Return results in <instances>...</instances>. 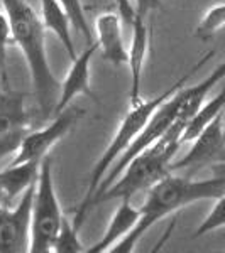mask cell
Here are the masks:
<instances>
[{
    "label": "cell",
    "instance_id": "obj_1",
    "mask_svg": "<svg viewBox=\"0 0 225 253\" xmlns=\"http://www.w3.org/2000/svg\"><path fill=\"white\" fill-rule=\"evenodd\" d=\"M146 193L144 205L139 208L141 218L137 224L110 250V253L134 252L142 236L166 216L176 213L181 208L190 206L193 203L217 199L219 196L225 194V179L214 175L203 181H193L191 175H176L169 172Z\"/></svg>",
    "mask_w": 225,
    "mask_h": 253
},
{
    "label": "cell",
    "instance_id": "obj_2",
    "mask_svg": "<svg viewBox=\"0 0 225 253\" xmlns=\"http://www.w3.org/2000/svg\"><path fill=\"white\" fill-rule=\"evenodd\" d=\"M0 2L9 17L12 42L20 49L29 68L38 107L44 117L51 115L58 103L61 83L55 76L48 61L46 42H44L46 26L26 0H0Z\"/></svg>",
    "mask_w": 225,
    "mask_h": 253
},
{
    "label": "cell",
    "instance_id": "obj_3",
    "mask_svg": "<svg viewBox=\"0 0 225 253\" xmlns=\"http://www.w3.org/2000/svg\"><path fill=\"white\" fill-rule=\"evenodd\" d=\"M212 56H214V51H208L207 54H203L202 59H200L198 63H195L193 66L188 69L186 75H183L178 81H174V83L171 84L168 89H165L161 95L151 98V100H139V101L130 103L129 112L125 113L124 118H122L120 125H118V128L115 132V135H113V138L110 140L109 147L105 149V152L102 154L100 159L97 161V164L93 166V169H92L87 193H85L83 199H81V203H80L78 208H76V211H75L76 214H75V219H73V226H75L76 230H80V228L83 226L85 218H87L88 211L92 210L93 196L97 194V191H98V187H100L102 181H104V177L107 175L109 170L112 169V166L117 162V159L129 149L130 144L134 142V138L141 133V130L146 126V124L149 122V118L153 117V113L156 112V110L161 107V105L165 103V101L171 95H174L178 89H181L185 84H188V81L193 78L195 73L205 66L208 61H210Z\"/></svg>",
    "mask_w": 225,
    "mask_h": 253
},
{
    "label": "cell",
    "instance_id": "obj_4",
    "mask_svg": "<svg viewBox=\"0 0 225 253\" xmlns=\"http://www.w3.org/2000/svg\"><path fill=\"white\" fill-rule=\"evenodd\" d=\"M186 122L176 120L171 128L158 138L153 145L137 154L132 161L125 166L120 175L110 184L107 189L97 194L92 201V208L102 203L113 201V199H132L139 193H146L156 182L161 181L171 172V164L174 156L181 147V133Z\"/></svg>",
    "mask_w": 225,
    "mask_h": 253
},
{
    "label": "cell",
    "instance_id": "obj_5",
    "mask_svg": "<svg viewBox=\"0 0 225 253\" xmlns=\"http://www.w3.org/2000/svg\"><path fill=\"white\" fill-rule=\"evenodd\" d=\"M63 219L64 216L55 189V179H53V157L48 154L41 161L34 199H32L29 252L51 253L53 242L58 235Z\"/></svg>",
    "mask_w": 225,
    "mask_h": 253
},
{
    "label": "cell",
    "instance_id": "obj_6",
    "mask_svg": "<svg viewBox=\"0 0 225 253\" xmlns=\"http://www.w3.org/2000/svg\"><path fill=\"white\" fill-rule=\"evenodd\" d=\"M36 182L26 189L14 208L0 191V253L29 252L31 210Z\"/></svg>",
    "mask_w": 225,
    "mask_h": 253
},
{
    "label": "cell",
    "instance_id": "obj_7",
    "mask_svg": "<svg viewBox=\"0 0 225 253\" xmlns=\"http://www.w3.org/2000/svg\"><path fill=\"white\" fill-rule=\"evenodd\" d=\"M85 115V110L78 107H66L63 112L56 113V118L44 128L36 132H27L20 142L15 157L10 164H22V162H41L49 154L51 147H55L63 138L76 122Z\"/></svg>",
    "mask_w": 225,
    "mask_h": 253
},
{
    "label": "cell",
    "instance_id": "obj_8",
    "mask_svg": "<svg viewBox=\"0 0 225 253\" xmlns=\"http://www.w3.org/2000/svg\"><path fill=\"white\" fill-rule=\"evenodd\" d=\"M31 117L26 96L3 84L0 86V161L17 152L20 142L29 132Z\"/></svg>",
    "mask_w": 225,
    "mask_h": 253
},
{
    "label": "cell",
    "instance_id": "obj_9",
    "mask_svg": "<svg viewBox=\"0 0 225 253\" xmlns=\"http://www.w3.org/2000/svg\"><path fill=\"white\" fill-rule=\"evenodd\" d=\"M225 161V132L222 113L193 140V145L181 159L173 161L171 172L188 170V175H193L203 167Z\"/></svg>",
    "mask_w": 225,
    "mask_h": 253
},
{
    "label": "cell",
    "instance_id": "obj_10",
    "mask_svg": "<svg viewBox=\"0 0 225 253\" xmlns=\"http://www.w3.org/2000/svg\"><path fill=\"white\" fill-rule=\"evenodd\" d=\"M98 49V42H92L85 47V51L81 54H76L73 58V64L69 68L66 78L63 80L59 88V98L58 103H56L55 113L63 112L64 108L69 107L73 100L76 96L87 95L92 100H97L95 93L92 91V86H90V66H92V59L95 56Z\"/></svg>",
    "mask_w": 225,
    "mask_h": 253
},
{
    "label": "cell",
    "instance_id": "obj_11",
    "mask_svg": "<svg viewBox=\"0 0 225 253\" xmlns=\"http://www.w3.org/2000/svg\"><path fill=\"white\" fill-rule=\"evenodd\" d=\"M95 34L102 58L113 66H122L129 61V49L122 38V20L117 12H104L95 20Z\"/></svg>",
    "mask_w": 225,
    "mask_h": 253
},
{
    "label": "cell",
    "instance_id": "obj_12",
    "mask_svg": "<svg viewBox=\"0 0 225 253\" xmlns=\"http://www.w3.org/2000/svg\"><path fill=\"white\" fill-rule=\"evenodd\" d=\"M149 49V24L146 15L136 14L132 24V41L129 47V68H130V103L141 100L142 71Z\"/></svg>",
    "mask_w": 225,
    "mask_h": 253
},
{
    "label": "cell",
    "instance_id": "obj_13",
    "mask_svg": "<svg viewBox=\"0 0 225 253\" xmlns=\"http://www.w3.org/2000/svg\"><path fill=\"white\" fill-rule=\"evenodd\" d=\"M139 218H141V210L134 208L129 198L120 199V206H118L115 210V213H113L104 236H102L92 248H87V252L88 253L110 252L125 235H129L130 231L134 230Z\"/></svg>",
    "mask_w": 225,
    "mask_h": 253
},
{
    "label": "cell",
    "instance_id": "obj_14",
    "mask_svg": "<svg viewBox=\"0 0 225 253\" xmlns=\"http://www.w3.org/2000/svg\"><path fill=\"white\" fill-rule=\"evenodd\" d=\"M41 162H22V164H9L5 169H0V191L5 199L12 203L22 196L26 189L38 181Z\"/></svg>",
    "mask_w": 225,
    "mask_h": 253
},
{
    "label": "cell",
    "instance_id": "obj_15",
    "mask_svg": "<svg viewBox=\"0 0 225 253\" xmlns=\"http://www.w3.org/2000/svg\"><path fill=\"white\" fill-rule=\"evenodd\" d=\"M222 80H225V61L219 64L203 81L193 86H183L179 89V117L178 120L186 122L193 113L205 103L208 93L214 89Z\"/></svg>",
    "mask_w": 225,
    "mask_h": 253
},
{
    "label": "cell",
    "instance_id": "obj_16",
    "mask_svg": "<svg viewBox=\"0 0 225 253\" xmlns=\"http://www.w3.org/2000/svg\"><path fill=\"white\" fill-rule=\"evenodd\" d=\"M41 3V19H43L46 29L55 32V36L61 41V44L66 49L69 58H75L76 49L71 38V22L68 14L64 12L59 0H39Z\"/></svg>",
    "mask_w": 225,
    "mask_h": 253
},
{
    "label": "cell",
    "instance_id": "obj_17",
    "mask_svg": "<svg viewBox=\"0 0 225 253\" xmlns=\"http://www.w3.org/2000/svg\"><path fill=\"white\" fill-rule=\"evenodd\" d=\"M224 108H225V88L219 95H215L212 98V100L205 101L193 115L188 118L185 128H183V133H181V144L193 142L195 138L224 112Z\"/></svg>",
    "mask_w": 225,
    "mask_h": 253
},
{
    "label": "cell",
    "instance_id": "obj_18",
    "mask_svg": "<svg viewBox=\"0 0 225 253\" xmlns=\"http://www.w3.org/2000/svg\"><path fill=\"white\" fill-rule=\"evenodd\" d=\"M80 230H76L73 226V223H69L66 218L61 223V228L56 235L55 242H53V252L55 253H83L87 252V248L83 247V243L80 242Z\"/></svg>",
    "mask_w": 225,
    "mask_h": 253
},
{
    "label": "cell",
    "instance_id": "obj_19",
    "mask_svg": "<svg viewBox=\"0 0 225 253\" xmlns=\"http://www.w3.org/2000/svg\"><path fill=\"white\" fill-rule=\"evenodd\" d=\"M225 27V3L210 7L195 29V36L202 41H207Z\"/></svg>",
    "mask_w": 225,
    "mask_h": 253
},
{
    "label": "cell",
    "instance_id": "obj_20",
    "mask_svg": "<svg viewBox=\"0 0 225 253\" xmlns=\"http://www.w3.org/2000/svg\"><path fill=\"white\" fill-rule=\"evenodd\" d=\"M59 3L63 5L64 12L68 14L69 22H71L73 29L78 31L85 38L88 44L93 42V32L88 26L87 15H85V7L81 0H59Z\"/></svg>",
    "mask_w": 225,
    "mask_h": 253
},
{
    "label": "cell",
    "instance_id": "obj_21",
    "mask_svg": "<svg viewBox=\"0 0 225 253\" xmlns=\"http://www.w3.org/2000/svg\"><path fill=\"white\" fill-rule=\"evenodd\" d=\"M225 226V194L219 196L215 199V205L210 210V213L207 214V218L200 223V226L195 230L193 238H200L203 235H208L215 230Z\"/></svg>",
    "mask_w": 225,
    "mask_h": 253
},
{
    "label": "cell",
    "instance_id": "obj_22",
    "mask_svg": "<svg viewBox=\"0 0 225 253\" xmlns=\"http://www.w3.org/2000/svg\"><path fill=\"white\" fill-rule=\"evenodd\" d=\"M12 42V32L9 17L5 10L0 9V86L7 84V73H5V54L7 46Z\"/></svg>",
    "mask_w": 225,
    "mask_h": 253
},
{
    "label": "cell",
    "instance_id": "obj_23",
    "mask_svg": "<svg viewBox=\"0 0 225 253\" xmlns=\"http://www.w3.org/2000/svg\"><path fill=\"white\" fill-rule=\"evenodd\" d=\"M117 3V14L120 15V20L125 26L132 27L134 19H136V3L132 0H115Z\"/></svg>",
    "mask_w": 225,
    "mask_h": 253
},
{
    "label": "cell",
    "instance_id": "obj_24",
    "mask_svg": "<svg viewBox=\"0 0 225 253\" xmlns=\"http://www.w3.org/2000/svg\"><path fill=\"white\" fill-rule=\"evenodd\" d=\"M161 9V0H136V14L149 15L153 10Z\"/></svg>",
    "mask_w": 225,
    "mask_h": 253
},
{
    "label": "cell",
    "instance_id": "obj_25",
    "mask_svg": "<svg viewBox=\"0 0 225 253\" xmlns=\"http://www.w3.org/2000/svg\"><path fill=\"white\" fill-rule=\"evenodd\" d=\"M210 169H212V174H214V175L225 179V161L219 162V164H214V166L210 167Z\"/></svg>",
    "mask_w": 225,
    "mask_h": 253
},
{
    "label": "cell",
    "instance_id": "obj_26",
    "mask_svg": "<svg viewBox=\"0 0 225 253\" xmlns=\"http://www.w3.org/2000/svg\"><path fill=\"white\" fill-rule=\"evenodd\" d=\"M224 132H225V124H224Z\"/></svg>",
    "mask_w": 225,
    "mask_h": 253
}]
</instances>
